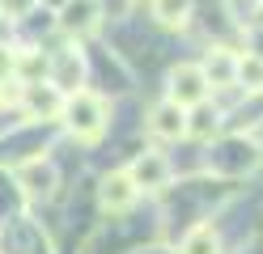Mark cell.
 <instances>
[{"label":"cell","mask_w":263,"mask_h":254,"mask_svg":"<svg viewBox=\"0 0 263 254\" xmlns=\"http://www.w3.org/2000/svg\"><path fill=\"white\" fill-rule=\"evenodd\" d=\"M60 119H64V127H68L77 140H98V135L106 131V102L98 93H89V89H81L72 97H64Z\"/></svg>","instance_id":"1"},{"label":"cell","mask_w":263,"mask_h":254,"mask_svg":"<svg viewBox=\"0 0 263 254\" xmlns=\"http://www.w3.org/2000/svg\"><path fill=\"white\" fill-rule=\"evenodd\" d=\"M178 254H221V246H217V229H212V225H191Z\"/></svg>","instance_id":"12"},{"label":"cell","mask_w":263,"mask_h":254,"mask_svg":"<svg viewBox=\"0 0 263 254\" xmlns=\"http://www.w3.org/2000/svg\"><path fill=\"white\" fill-rule=\"evenodd\" d=\"M47 68H51V81H47V85H55L64 97H72V93L85 89V60H81L77 47H64Z\"/></svg>","instance_id":"5"},{"label":"cell","mask_w":263,"mask_h":254,"mask_svg":"<svg viewBox=\"0 0 263 254\" xmlns=\"http://www.w3.org/2000/svg\"><path fill=\"white\" fill-rule=\"evenodd\" d=\"M200 72L208 85H234V72H238V55L229 47H212L208 60L200 64Z\"/></svg>","instance_id":"9"},{"label":"cell","mask_w":263,"mask_h":254,"mask_svg":"<svg viewBox=\"0 0 263 254\" xmlns=\"http://www.w3.org/2000/svg\"><path fill=\"white\" fill-rule=\"evenodd\" d=\"M123 174L132 178L136 191H161V186L170 182V161H166V152H157V148H140Z\"/></svg>","instance_id":"4"},{"label":"cell","mask_w":263,"mask_h":254,"mask_svg":"<svg viewBox=\"0 0 263 254\" xmlns=\"http://www.w3.org/2000/svg\"><path fill=\"white\" fill-rule=\"evenodd\" d=\"M251 51L263 60V30H255V34H251Z\"/></svg>","instance_id":"17"},{"label":"cell","mask_w":263,"mask_h":254,"mask_svg":"<svg viewBox=\"0 0 263 254\" xmlns=\"http://www.w3.org/2000/svg\"><path fill=\"white\" fill-rule=\"evenodd\" d=\"M255 165H259V144H255V140H246V135H229V140H221L217 152L208 157V169H217V174H229V178L251 174Z\"/></svg>","instance_id":"2"},{"label":"cell","mask_w":263,"mask_h":254,"mask_svg":"<svg viewBox=\"0 0 263 254\" xmlns=\"http://www.w3.org/2000/svg\"><path fill=\"white\" fill-rule=\"evenodd\" d=\"M39 9V0H0V17L5 22H22V17H30Z\"/></svg>","instance_id":"16"},{"label":"cell","mask_w":263,"mask_h":254,"mask_svg":"<svg viewBox=\"0 0 263 254\" xmlns=\"http://www.w3.org/2000/svg\"><path fill=\"white\" fill-rule=\"evenodd\" d=\"M166 102H174L178 110L187 106H204L208 102V81L200 72V64H178L170 72V85H166Z\"/></svg>","instance_id":"3"},{"label":"cell","mask_w":263,"mask_h":254,"mask_svg":"<svg viewBox=\"0 0 263 254\" xmlns=\"http://www.w3.org/2000/svg\"><path fill=\"white\" fill-rule=\"evenodd\" d=\"M102 22V0H68V5L60 9V26L72 34V38H85V34L98 30Z\"/></svg>","instance_id":"7"},{"label":"cell","mask_w":263,"mask_h":254,"mask_svg":"<svg viewBox=\"0 0 263 254\" xmlns=\"http://www.w3.org/2000/svg\"><path fill=\"white\" fill-rule=\"evenodd\" d=\"M136 186H132V178L123 174V169H115V174H106L102 182H98V208L110 212V216H123L132 203H136Z\"/></svg>","instance_id":"6"},{"label":"cell","mask_w":263,"mask_h":254,"mask_svg":"<svg viewBox=\"0 0 263 254\" xmlns=\"http://www.w3.org/2000/svg\"><path fill=\"white\" fill-rule=\"evenodd\" d=\"M140 254H170V250H161V246H153V250H140Z\"/></svg>","instance_id":"18"},{"label":"cell","mask_w":263,"mask_h":254,"mask_svg":"<svg viewBox=\"0 0 263 254\" xmlns=\"http://www.w3.org/2000/svg\"><path fill=\"white\" fill-rule=\"evenodd\" d=\"M22 182H26V191L34 195V199H47L55 191V165L51 161H30L22 169Z\"/></svg>","instance_id":"11"},{"label":"cell","mask_w":263,"mask_h":254,"mask_svg":"<svg viewBox=\"0 0 263 254\" xmlns=\"http://www.w3.org/2000/svg\"><path fill=\"white\" fill-rule=\"evenodd\" d=\"M149 131L157 140H183L187 135V110H178L174 102H157L149 110Z\"/></svg>","instance_id":"8"},{"label":"cell","mask_w":263,"mask_h":254,"mask_svg":"<svg viewBox=\"0 0 263 254\" xmlns=\"http://www.w3.org/2000/svg\"><path fill=\"white\" fill-rule=\"evenodd\" d=\"M221 127V114L208 110V106H195V119H187V135H195V140H204V135H212Z\"/></svg>","instance_id":"15"},{"label":"cell","mask_w":263,"mask_h":254,"mask_svg":"<svg viewBox=\"0 0 263 254\" xmlns=\"http://www.w3.org/2000/svg\"><path fill=\"white\" fill-rule=\"evenodd\" d=\"M149 5L161 26H187V17H191V0H149Z\"/></svg>","instance_id":"13"},{"label":"cell","mask_w":263,"mask_h":254,"mask_svg":"<svg viewBox=\"0 0 263 254\" xmlns=\"http://www.w3.org/2000/svg\"><path fill=\"white\" fill-rule=\"evenodd\" d=\"M234 85L259 93V89H263V60H259V55H242V60H238V72H234Z\"/></svg>","instance_id":"14"},{"label":"cell","mask_w":263,"mask_h":254,"mask_svg":"<svg viewBox=\"0 0 263 254\" xmlns=\"http://www.w3.org/2000/svg\"><path fill=\"white\" fill-rule=\"evenodd\" d=\"M26 106H30V114L60 119V110H64V93L55 89V85H47V89H43V81H39V85H26Z\"/></svg>","instance_id":"10"}]
</instances>
